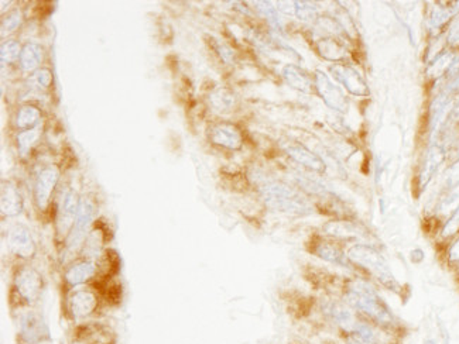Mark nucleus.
<instances>
[{"label":"nucleus","instance_id":"obj_16","mask_svg":"<svg viewBox=\"0 0 459 344\" xmlns=\"http://www.w3.org/2000/svg\"><path fill=\"white\" fill-rule=\"evenodd\" d=\"M30 85L32 89H36L38 92H47L50 90L53 86V72L50 68H40L34 73H32L30 77Z\"/></svg>","mask_w":459,"mask_h":344},{"label":"nucleus","instance_id":"obj_15","mask_svg":"<svg viewBox=\"0 0 459 344\" xmlns=\"http://www.w3.org/2000/svg\"><path fill=\"white\" fill-rule=\"evenodd\" d=\"M21 45L17 40L9 38L2 42V47H0V60H2V65H12L16 61L20 60L21 56Z\"/></svg>","mask_w":459,"mask_h":344},{"label":"nucleus","instance_id":"obj_11","mask_svg":"<svg viewBox=\"0 0 459 344\" xmlns=\"http://www.w3.org/2000/svg\"><path fill=\"white\" fill-rule=\"evenodd\" d=\"M44 57H45V53H44V48L41 44L34 42V41H27L21 48V56L19 60L20 69L23 72L34 73L36 71L43 68L41 65L44 62Z\"/></svg>","mask_w":459,"mask_h":344},{"label":"nucleus","instance_id":"obj_14","mask_svg":"<svg viewBox=\"0 0 459 344\" xmlns=\"http://www.w3.org/2000/svg\"><path fill=\"white\" fill-rule=\"evenodd\" d=\"M43 134L41 127L36 129V130H29V132H19L17 133V151L21 157H27L34 147L37 145V143L40 141Z\"/></svg>","mask_w":459,"mask_h":344},{"label":"nucleus","instance_id":"obj_13","mask_svg":"<svg viewBox=\"0 0 459 344\" xmlns=\"http://www.w3.org/2000/svg\"><path fill=\"white\" fill-rule=\"evenodd\" d=\"M209 137L215 144H220L228 149H237L240 145L239 132L229 125H218L209 130Z\"/></svg>","mask_w":459,"mask_h":344},{"label":"nucleus","instance_id":"obj_17","mask_svg":"<svg viewBox=\"0 0 459 344\" xmlns=\"http://www.w3.org/2000/svg\"><path fill=\"white\" fill-rule=\"evenodd\" d=\"M23 20H24V16H23L21 10H19V9H14V10L9 12L8 14H3V17H2V34L6 36V34H10V33H14L16 30H19Z\"/></svg>","mask_w":459,"mask_h":344},{"label":"nucleus","instance_id":"obj_5","mask_svg":"<svg viewBox=\"0 0 459 344\" xmlns=\"http://www.w3.org/2000/svg\"><path fill=\"white\" fill-rule=\"evenodd\" d=\"M263 201L272 210L287 213V214H298L304 216L311 213L309 204L303 198L300 193L280 184L266 185L261 189Z\"/></svg>","mask_w":459,"mask_h":344},{"label":"nucleus","instance_id":"obj_1","mask_svg":"<svg viewBox=\"0 0 459 344\" xmlns=\"http://www.w3.org/2000/svg\"><path fill=\"white\" fill-rule=\"evenodd\" d=\"M45 291V278L43 273L32 262L14 264L9 291L8 305L10 316L14 319L24 310L36 309Z\"/></svg>","mask_w":459,"mask_h":344},{"label":"nucleus","instance_id":"obj_12","mask_svg":"<svg viewBox=\"0 0 459 344\" xmlns=\"http://www.w3.org/2000/svg\"><path fill=\"white\" fill-rule=\"evenodd\" d=\"M43 113L34 105H23L16 112L14 126L19 132H29L41 127Z\"/></svg>","mask_w":459,"mask_h":344},{"label":"nucleus","instance_id":"obj_19","mask_svg":"<svg viewBox=\"0 0 459 344\" xmlns=\"http://www.w3.org/2000/svg\"><path fill=\"white\" fill-rule=\"evenodd\" d=\"M451 257L452 258H459V241L454 245V249L451 251Z\"/></svg>","mask_w":459,"mask_h":344},{"label":"nucleus","instance_id":"obj_3","mask_svg":"<svg viewBox=\"0 0 459 344\" xmlns=\"http://www.w3.org/2000/svg\"><path fill=\"white\" fill-rule=\"evenodd\" d=\"M61 171L57 165L43 167L34 178L33 184V205L36 212L43 217L53 220V209L56 204V192L60 184Z\"/></svg>","mask_w":459,"mask_h":344},{"label":"nucleus","instance_id":"obj_9","mask_svg":"<svg viewBox=\"0 0 459 344\" xmlns=\"http://www.w3.org/2000/svg\"><path fill=\"white\" fill-rule=\"evenodd\" d=\"M112 238H113V230L110 225L104 217H99L91 228L77 257H84L91 260L101 258L105 254V251L110 249L109 243L112 241Z\"/></svg>","mask_w":459,"mask_h":344},{"label":"nucleus","instance_id":"obj_18","mask_svg":"<svg viewBox=\"0 0 459 344\" xmlns=\"http://www.w3.org/2000/svg\"><path fill=\"white\" fill-rule=\"evenodd\" d=\"M459 228V210L454 214V217L449 220V223L445 226V234H452Z\"/></svg>","mask_w":459,"mask_h":344},{"label":"nucleus","instance_id":"obj_7","mask_svg":"<svg viewBox=\"0 0 459 344\" xmlns=\"http://www.w3.org/2000/svg\"><path fill=\"white\" fill-rule=\"evenodd\" d=\"M67 344H119V334L112 325L96 319L72 326Z\"/></svg>","mask_w":459,"mask_h":344},{"label":"nucleus","instance_id":"obj_4","mask_svg":"<svg viewBox=\"0 0 459 344\" xmlns=\"http://www.w3.org/2000/svg\"><path fill=\"white\" fill-rule=\"evenodd\" d=\"M14 344H53L54 339L45 317L37 309L24 310L14 319Z\"/></svg>","mask_w":459,"mask_h":344},{"label":"nucleus","instance_id":"obj_6","mask_svg":"<svg viewBox=\"0 0 459 344\" xmlns=\"http://www.w3.org/2000/svg\"><path fill=\"white\" fill-rule=\"evenodd\" d=\"M8 253L16 260V264L32 262L37 256V243L32 230L21 223H14L3 234Z\"/></svg>","mask_w":459,"mask_h":344},{"label":"nucleus","instance_id":"obj_20","mask_svg":"<svg viewBox=\"0 0 459 344\" xmlns=\"http://www.w3.org/2000/svg\"><path fill=\"white\" fill-rule=\"evenodd\" d=\"M348 344H365V343L362 341V340H359L357 337L349 334V337H348Z\"/></svg>","mask_w":459,"mask_h":344},{"label":"nucleus","instance_id":"obj_8","mask_svg":"<svg viewBox=\"0 0 459 344\" xmlns=\"http://www.w3.org/2000/svg\"><path fill=\"white\" fill-rule=\"evenodd\" d=\"M99 274L98 260L77 257L64 265L62 286L65 292L80 286L91 285Z\"/></svg>","mask_w":459,"mask_h":344},{"label":"nucleus","instance_id":"obj_2","mask_svg":"<svg viewBox=\"0 0 459 344\" xmlns=\"http://www.w3.org/2000/svg\"><path fill=\"white\" fill-rule=\"evenodd\" d=\"M105 305L108 304L98 289L92 285L80 286L64 293L62 315L67 322L75 326L78 323L96 321Z\"/></svg>","mask_w":459,"mask_h":344},{"label":"nucleus","instance_id":"obj_10","mask_svg":"<svg viewBox=\"0 0 459 344\" xmlns=\"http://www.w3.org/2000/svg\"><path fill=\"white\" fill-rule=\"evenodd\" d=\"M24 212V199L17 184L12 181L2 182L0 191V213L2 220L16 219Z\"/></svg>","mask_w":459,"mask_h":344}]
</instances>
